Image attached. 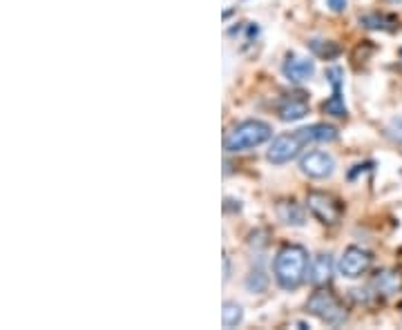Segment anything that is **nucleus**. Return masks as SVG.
Masks as SVG:
<instances>
[{
    "label": "nucleus",
    "instance_id": "obj_5",
    "mask_svg": "<svg viewBox=\"0 0 402 330\" xmlns=\"http://www.w3.org/2000/svg\"><path fill=\"white\" fill-rule=\"evenodd\" d=\"M306 208H309V212L322 226H337L344 215L342 201L329 192H322V190H311L306 195Z\"/></svg>",
    "mask_w": 402,
    "mask_h": 330
},
{
    "label": "nucleus",
    "instance_id": "obj_1",
    "mask_svg": "<svg viewBox=\"0 0 402 330\" xmlns=\"http://www.w3.org/2000/svg\"><path fill=\"white\" fill-rule=\"evenodd\" d=\"M337 136H340V134H337V130L333 125H326V123L306 125V127H300V130H293V132L275 136L271 141V145H268L266 158H268V163H273V165L291 163L293 158H298L309 145H313V143H333V141H337Z\"/></svg>",
    "mask_w": 402,
    "mask_h": 330
},
{
    "label": "nucleus",
    "instance_id": "obj_18",
    "mask_svg": "<svg viewBox=\"0 0 402 330\" xmlns=\"http://www.w3.org/2000/svg\"><path fill=\"white\" fill-rule=\"evenodd\" d=\"M326 81L333 90H342V83H344V69L342 67H329L326 69Z\"/></svg>",
    "mask_w": 402,
    "mask_h": 330
},
{
    "label": "nucleus",
    "instance_id": "obj_2",
    "mask_svg": "<svg viewBox=\"0 0 402 330\" xmlns=\"http://www.w3.org/2000/svg\"><path fill=\"white\" fill-rule=\"evenodd\" d=\"M309 250L300 243H284L273 259V274L282 290L293 292L309 279Z\"/></svg>",
    "mask_w": 402,
    "mask_h": 330
},
{
    "label": "nucleus",
    "instance_id": "obj_15",
    "mask_svg": "<svg viewBox=\"0 0 402 330\" xmlns=\"http://www.w3.org/2000/svg\"><path fill=\"white\" fill-rule=\"evenodd\" d=\"M322 110H324V114L333 116V119H346L348 110H346V103L342 99V90H333L331 97L322 103Z\"/></svg>",
    "mask_w": 402,
    "mask_h": 330
},
{
    "label": "nucleus",
    "instance_id": "obj_11",
    "mask_svg": "<svg viewBox=\"0 0 402 330\" xmlns=\"http://www.w3.org/2000/svg\"><path fill=\"white\" fill-rule=\"evenodd\" d=\"M333 277V259L331 254L326 252H320L315 254L309 263V281L315 286V288H320V286H329Z\"/></svg>",
    "mask_w": 402,
    "mask_h": 330
},
{
    "label": "nucleus",
    "instance_id": "obj_6",
    "mask_svg": "<svg viewBox=\"0 0 402 330\" xmlns=\"http://www.w3.org/2000/svg\"><path fill=\"white\" fill-rule=\"evenodd\" d=\"M373 265V254L367 248L360 246H348L344 248L340 261H337V270H340L342 277L346 279H357V277L367 274Z\"/></svg>",
    "mask_w": 402,
    "mask_h": 330
},
{
    "label": "nucleus",
    "instance_id": "obj_4",
    "mask_svg": "<svg viewBox=\"0 0 402 330\" xmlns=\"http://www.w3.org/2000/svg\"><path fill=\"white\" fill-rule=\"evenodd\" d=\"M306 311L329 326H342L348 319L346 306L337 299L335 292H331L326 286H320V288L306 299Z\"/></svg>",
    "mask_w": 402,
    "mask_h": 330
},
{
    "label": "nucleus",
    "instance_id": "obj_14",
    "mask_svg": "<svg viewBox=\"0 0 402 330\" xmlns=\"http://www.w3.org/2000/svg\"><path fill=\"white\" fill-rule=\"evenodd\" d=\"M360 25L367 27V29H373V31H391L396 29L398 25V18L391 16V14H367L360 18Z\"/></svg>",
    "mask_w": 402,
    "mask_h": 330
},
{
    "label": "nucleus",
    "instance_id": "obj_17",
    "mask_svg": "<svg viewBox=\"0 0 402 330\" xmlns=\"http://www.w3.org/2000/svg\"><path fill=\"white\" fill-rule=\"evenodd\" d=\"M246 288H248L250 292H257V295L268 288V277L264 274L262 268L250 270V274L246 277Z\"/></svg>",
    "mask_w": 402,
    "mask_h": 330
},
{
    "label": "nucleus",
    "instance_id": "obj_21",
    "mask_svg": "<svg viewBox=\"0 0 402 330\" xmlns=\"http://www.w3.org/2000/svg\"><path fill=\"white\" fill-rule=\"evenodd\" d=\"M230 279V257H228V252H224V281Z\"/></svg>",
    "mask_w": 402,
    "mask_h": 330
},
{
    "label": "nucleus",
    "instance_id": "obj_19",
    "mask_svg": "<svg viewBox=\"0 0 402 330\" xmlns=\"http://www.w3.org/2000/svg\"><path fill=\"white\" fill-rule=\"evenodd\" d=\"M387 132H389V136L394 138L396 143L402 145V116H396V119H391Z\"/></svg>",
    "mask_w": 402,
    "mask_h": 330
},
{
    "label": "nucleus",
    "instance_id": "obj_9",
    "mask_svg": "<svg viewBox=\"0 0 402 330\" xmlns=\"http://www.w3.org/2000/svg\"><path fill=\"white\" fill-rule=\"evenodd\" d=\"M282 74L284 79L291 83H304L315 74V63L311 58H302L298 54H287L282 63Z\"/></svg>",
    "mask_w": 402,
    "mask_h": 330
},
{
    "label": "nucleus",
    "instance_id": "obj_23",
    "mask_svg": "<svg viewBox=\"0 0 402 330\" xmlns=\"http://www.w3.org/2000/svg\"><path fill=\"white\" fill-rule=\"evenodd\" d=\"M400 56H402V49H400Z\"/></svg>",
    "mask_w": 402,
    "mask_h": 330
},
{
    "label": "nucleus",
    "instance_id": "obj_22",
    "mask_svg": "<svg viewBox=\"0 0 402 330\" xmlns=\"http://www.w3.org/2000/svg\"><path fill=\"white\" fill-rule=\"evenodd\" d=\"M391 3H396V5H402V0H391Z\"/></svg>",
    "mask_w": 402,
    "mask_h": 330
},
{
    "label": "nucleus",
    "instance_id": "obj_10",
    "mask_svg": "<svg viewBox=\"0 0 402 330\" xmlns=\"http://www.w3.org/2000/svg\"><path fill=\"white\" fill-rule=\"evenodd\" d=\"M371 288L378 295H385V297L402 292V270H398V268L378 270L371 279Z\"/></svg>",
    "mask_w": 402,
    "mask_h": 330
},
{
    "label": "nucleus",
    "instance_id": "obj_3",
    "mask_svg": "<svg viewBox=\"0 0 402 330\" xmlns=\"http://www.w3.org/2000/svg\"><path fill=\"white\" fill-rule=\"evenodd\" d=\"M273 138V127L264 121L248 119L241 121L235 127H230L224 136V150L235 154V152H248L255 150V147L268 143Z\"/></svg>",
    "mask_w": 402,
    "mask_h": 330
},
{
    "label": "nucleus",
    "instance_id": "obj_7",
    "mask_svg": "<svg viewBox=\"0 0 402 330\" xmlns=\"http://www.w3.org/2000/svg\"><path fill=\"white\" fill-rule=\"evenodd\" d=\"M311 105H309V94L306 92H293V94H284L278 103V116L284 123H295L302 121L306 114H309Z\"/></svg>",
    "mask_w": 402,
    "mask_h": 330
},
{
    "label": "nucleus",
    "instance_id": "obj_13",
    "mask_svg": "<svg viewBox=\"0 0 402 330\" xmlns=\"http://www.w3.org/2000/svg\"><path fill=\"white\" fill-rule=\"evenodd\" d=\"M309 49H311V54L317 56V58H322V60H333L342 54V47L337 45V42L333 40H322V38H311L309 42Z\"/></svg>",
    "mask_w": 402,
    "mask_h": 330
},
{
    "label": "nucleus",
    "instance_id": "obj_16",
    "mask_svg": "<svg viewBox=\"0 0 402 330\" xmlns=\"http://www.w3.org/2000/svg\"><path fill=\"white\" fill-rule=\"evenodd\" d=\"M241 319H244V311H241L239 304L226 302L224 306H221V324H224V328H235V326H239Z\"/></svg>",
    "mask_w": 402,
    "mask_h": 330
},
{
    "label": "nucleus",
    "instance_id": "obj_8",
    "mask_svg": "<svg viewBox=\"0 0 402 330\" xmlns=\"http://www.w3.org/2000/svg\"><path fill=\"white\" fill-rule=\"evenodd\" d=\"M300 170H302V174H306L309 179H317V181L329 179L335 170V158L329 152L313 150L300 158Z\"/></svg>",
    "mask_w": 402,
    "mask_h": 330
},
{
    "label": "nucleus",
    "instance_id": "obj_20",
    "mask_svg": "<svg viewBox=\"0 0 402 330\" xmlns=\"http://www.w3.org/2000/svg\"><path fill=\"white\" fill-rule=\"evenodd\" d=\"M326 5H329V7L333 9V12L340 14V12H344V9H346L348 0H326Z\"/></svg>",
    "mask_w": 402,
    "mask_h": 330
},
{
    "label": "nucleus",
    "instance_id": "obj_12",
    "mask_svg": "<svg viewBox=\"0 0 402 330\" xmlns=\"http://www.w3.org/2000/svg\"><path fill=\"white\" fill-rule=\"evenodd\" d=\"M275 212H278V219H280L282 223H287V226L300 228V226H304V223H306L304 210H302V206H300L295 199H284V201H280V204L275 206Z\"/></svg>",
    "mask_w": 402,
    "mask_h": 330
}]
</instances>
